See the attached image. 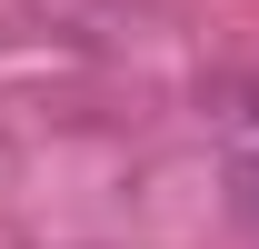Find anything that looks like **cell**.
I'll return each instance as SVG.
<instances>
[{
  "instance_id": "obj_1",
  "label": "cell",
  "mask_w": 259,
  "mask_h": 249,
  "mask_svg": "<svg viewBox=\"0 0 259 249\" xmlns=\"http://www.w3.org/2000/svg\"><path fill=\"white\" fill-rule=\"evenodd\" d=\"M239 189H249V210H259V159H249V170H239Z\"/></svg>"
}]
</instances>
